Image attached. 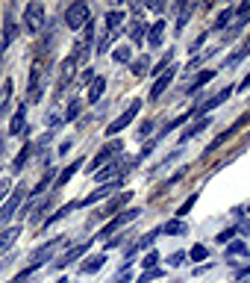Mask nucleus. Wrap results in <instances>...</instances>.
<instances>
[{"instance_id": "obj_1", "label": "nucleus", "mask_w": 250, "mask_h": 283, "mask_svg": "<svg viewBox=\"0 0 250 283\" xmlns=\"http://www.w3.org/2000/svg\"><path fill=\"white\" fill-rule=\"evenodd\" d=\"M41 94H44V65L41 62H32V68H29V86H27V106L29 103H38L41 100Z\"/></svg>"}, {"instance_id": "obj_2", "label": "nucleus", "mask_w": 250, "mask_h": 283, "mask_svg": "<svg viewBox=\"0 0 250 283\" xmlns=\"http://www.w3.org/2000/svg\"><path fill=\"white\" fill-rule=\"evenodd\" d=\"M44 27V6L38 0H32L27 9H24V32L27 35H38Z\"/></svg>"}, {"instance_id": "obj_3", "label": "nucleus", "mask_w": 250, "mask_h": 283, "mask_svg": "<svg viewBox=\"0 0 250 283\" xmlns=\"http://www.w3.org/2000/svg\"><path fill=\"white\" fill-rule=\"evenodd\" d=\"M21 201H24V183L15 186V189L9 192V198L0 204V227H3V230H6V224L15 219V213L21 210Z\"/></svg>"}, {"instance_id": "obj_4", "label": "nucleus", "mask_w": 250, "mask_h": 283, "mask_svg": "<svg viewBox=\"0 0 250 283\" xmlns=\"http://www.w3.org/2000/svg\"><path fill=\"white\" fill-rule=\"evenodd\" d=\"M121 151H124V142H121V139H118V142H109L103 151H97V154H94V159H91V165H88V174L103 171V165H106V162H112L115 157H121Z\"/></svg>"}, {"instance_id": "obj_5", "label": "nucleus", "mask_w": 250, "mask_h": 283, "mask_svg": "<svg viewBox=\"0 0 250 283\" xmlns=\"http://www.w3.org/2000/svg\"><path fill=\"white\" fill-rule=\"evenodd\" d=\"M91 21V9L85 6V3H71L68 9H65V27L68 30H80V27H85Z\"/></svg>"}, {"instance_id": "obj_6", "label": "nucleus", "mask_w": 250, "mask_h": 283, "mask_svg": "<svg viewBox=\"0 0 250 283\" xmlns=\"http://www.w3.org/2000/svg\"><path fill=\"white\" fill-rule=\"evenodd\" d=\"M139 216H141V210H139V207H130V210H124V213H121V216H115V219H112V221H109L106 227H100V233H97L94 239H106V236H112L115 230H121L124 224H130V221H136Z\"/></svg>"}, {"instance_id": "obj_7", "label": "nucleus", "mask_w": 250, "mask_h": 283, "mask_svg": "<svg viewBox=\"0 0 250 283\" xmlns=\"http://www.w3.org/2000/svg\"><path fill=\"white\" fill-rule=\"evenodd\" d=\"M133 162H139V159H130V157H115V159H112L103 171H97L94 177H97V180H115V177L121 180V174H124V171H130V168H133Z\"/></svg>"}, {"instance_id": "obj_8", "label": "nucleus", "mask_w": 250, "mask_h": 283, "mask_svg": "<svg viewBox=\"0 0 250 283\" xmlns=\"http://www.w3.org/2000/svg\"><path fill=\"white\" fill-rule=\"evenodd\" d=\"M62 242H65V236H53L50 242H44V245H38V248H35V251L29 254V266H32V269H38V266H44V263H47V260L53 257V251H56V248L62 245Z\"/></svg>"}, {"instance_id": "obj_9", "label": "nucleus", "mask_w": 250, "mask_h": 283, "mask_svg": "<svg viewBox=\"0 0 250 283\" xmlns=\"http://www.w3.org/2000/svg\"><path fill=\"white\" fill-rule=\"evenodd\" d=\"M139 112H141V100H133V103H130V106L124 109V115H121L118 121H112V124L106 127V136H118V133H121L124 127H130V124H133V118H136Z\"/></svg>"}, {"instance_id": "obj_10", "label": "nucleus", "mask_w": 250, "mask_h": 283, "mask_svg": "<svg viewBox=\"0 0 250 283\" xmlns=\"http://www.w3.org/2000/svg\"><path fill=\"white\" fill-rule=\"evenodd\" d=\"M230 94H233V89H221V92H218L215 97H209L206 103H200V106L189 109V112H192V118H197V115H206V112H212V109H215V106H221V103H224V100H227Z\"/></svg>"}, {"instance_id": "obj_11", "label": "nucleus", "mask_w": 250, "mask_h": 283, "mask_svg": "<svg viewBox=\"0 0 250 283\" xmlns=\"http://www.w3.org/2000/svg\"><path fill=\"white\" fill-rule=\"evenodd\" d=\"M118 186H121V180H109V183H106V186H100L97 192H91V195H85L83 201H77V207H91V204H97V201L109 198V195H112V192H115Z\"/></svg>"}, {"instance_id": "obj_12", "label": "nucleus", "mask_w": 250, "mask_h": 283, "mask_svg": "<svg viewBox=\"0 0 250 283\" xmlns=\"http://www.w3.org/2000/svg\"><path fill=\"white\" fill-rule=\"evenodd\" d=\"M174 77H177V65H171V68H168V71H165V74H162L156 83H153V89H150V97H153V100H159V97L165 94V89L171 86V80H174Z\"/></svg>"}, {"instance_id": "obj_13", "label": "nucleus", "mask_w": 250, "mask_h": 283, "mask_svg": "<svg viewBox=\"0 0 250 283\" xmlns=\"http://www.w3.org/2000/svg\"><path fill=\"white\" fill-rule=\"evenodd\" d=\"M88 245H91V242H80V245L68 248V251H65V254H62V257L56 260V269H65V266H71V263H74L77 257H83V254L88 251Z\"/></svg>"}, {"instance_id": "obj_14", "label": "nucleus", "mask_w": 250, "mask_h": 283, "mask_svg": "<svg viewBox=\"0 0 250 283\" xmlns=\"http://www.w3.org/2000/svg\"><path fill=\"white\" fill-rule=\"evenodd\" d=\"M24 130H27V103H18V109H15V115H12V121H9V133L18 136V133H24Z\"/></svg>"}, {"instance_id": "obj_15", "label": "nucleus", "mask_w": 250, "mask_h": 283, "mask_svg": "<svg viewBox=\"0 0 250 283\" xmlns=\"http://www.w3.org/2000/svg\"><path fill=\"white\" fill-rule=\"evenodd\" d=\"M18 236H21V224H12V227H6V230H0V257L18 242Z\"/></svg>"}, {"instance_id": "obj_16", "label": "nucleus", "mask_w": 250, "mask_h": 283, "mask_svg": "<svg viewBox=\"0 0 250 283\" xmlns=\"http://www.w3.org/2000/svg\"><path fill=\"white\" fill-rule=\"evenodd\" d=\"M162 38H165V18H159V21H153V24L147 27V44H150V47H159Z\"/></svg>"}, {"instance_id": "obj_17", "label": "nucleus", "mask_w": 250, "mask_h": 283, "mask_svg": "<svg viewBox=\"0 0 250 283\" xmlns=\"http://www.w3.org/2000/svg\"><path fill=\"white\" fill-rule=\"evenodd\" d=\"M127 32H130L133 44L147 41V24H144V21H130V24H127Z\"/></svg>"}, {"instance_id": "obj_18", "label": "nucleus", "mask_w": 250, "mask_h": 283, "mask_svg": "<svg viewBox=\"0 0 250 283\" xmlns=\"http://www.w3.org/2000/svg\"><path fill=\"white\" fill-rule=\"evenodd\" d=\"M209 121H212V118H200V121H194L192 127H186V130L180 133V145H189V139H194L197 133H203V130L209 127Z\"/></svg>"}, {"instance_id": "obj_19", "label": "nucleus", "mask_w": 250, "mask_h": 283, "mask_svg": "<svg viewBox=\"0 0 250 283\" xmlns=\"http://www.w3.org/2000/svg\"><path fill=\"white\" fill-rule=\"evenodd\" d=\"M248 56H250V38L245 41V44H242V47H239V50H233V53L224 59V68H236V65H242Z\"/></svg>"}, {"instance_id": "obj_20", "label": "nucleus", "mask_w": 250, "mask_h": 283, "mask_svg": "<svg viewBox=\"0 0 250 283\" xmlns=\"http://www.w3.org/2000/svg\"><path fill=\"white\" fill-rule=\"evenodd\" d=\"M159 230H162L165 236H183V233H189V224H186L183 219H171V221H165Z\"/></svg>"}, {"instance_id": "obj_21", "label": "nucleus", "mask_w": 250, "mask_h": 283, "mask_svg": "<svg viewBox=\"0 0 250 283\" xmlns=\"http://www.w3.org/2000/svg\"><path fill=\"white\" fill-rule=\"evenodd\" d=\"M103 263H106V257H103V254H94V257H85V263L80 266V275H97V272L103 269Z\"/></svg>"}, {"instance_id": "obj_22", "label": "nucleus", "mask_w": 250, "mask_h": 283, "mask_svg": "<svg viewBox=\"0 0 250 283\" xmlns=\"http://www.w3.org/2000/svg\"><path fill=\"white\" fill-rule=\"evenodd\" d=\"M88 53H91L88 41H83V38H80V41L74 44V53H71V62H74V68H77V65H83V62L88 59Z\"/></svg>"}, {"instance_id": "obj_23", "label": "nucleus", "mask_w": 250, "mask_h": 283, "mask_svg": "<svg viewBox=\"0 0 250 283\" xmlns=\"http://www.w3.org/2000/svg\"><path fill=\"white\" fill-rule=\"evenodd\" d=\"M80 165H83V159H77V162H71V165H68V168H62V171H59V177H56V183H53V186H56V189H62V186H68V183H71V177H74V174H77V168H80Z\"/></svg>"}, {"instance_id": "obj_24", "label": "nucleus", "mask_w": 250, "mask_h": 283, "mask_svg": "<svg viewBox=\"0 0 250 283\" xmlns=\"http://www.w3.org/2000/svg\"><path fill=\"white\" fill-rule=\"evenodd\" d=\"M236 18V6H230V9H224L218 18H215V24H212V32H224L227 30V24Z\"/></svg>"}, {"instance_id": "obj_25", "label": "nucleus", "mask_w": 250, "mask_h": 283, "mask_svg": "<svg viewBox=\"0 0 250 283\" xmlns=\"http://www.w3.org/2000/svg\"><path fill=\"white\" fill-rule=\"evenodd\" d=\"M106 92V77H94V83L88 86V103H97Z\"/></svg>"}, {"instance_id": "obj_26", "label": "nucleus", "mask_w": 250, "mask_h": 283, "mask_svg": "<svg viewBox=\"0 0 250 283\" xmlns=\"http://www.w3.org/2000/svg\"><path fill=\"white\" fill-rule=\"evenodd\" d=\"M50 183H56V165H47V171H44V177L38 180V186L32 189V195H44Z\"/></svg>"}, {"instance_id": "obj_27", "label": "nucleus", "mask_w": 250, "mask_h": 283, "mask_svg": "<svg viewBox=\"0 0 250 283\" xmlns=\"http://www.w3.org/2000/svg\"><path fill=\"white\" fill-rule=\"evenodd\" d=\"M130 198H133V192H124V195H121V198H115V201H112V204H109L103 213H97V219H109V216H115V213H118V210H121L127 201H130Z\"/></svg>"}, {"instance_id": "obj_28", "label": "nucleus", "mask_w": 250, "mask_h": 283, "mask_svg": "<svg viewBox=\"0 0 250 283\" xmlns=\"http://www.w3.org/2000/svg\"><path fill=\"white\" fill-rule=\"evenodd\" d=\"M212 77H215V71H200V74H197V77L192 80V86L186 89V94H194V92H200V89H203V86H206V83H209Z\"/></svg>"}, {"instance_id": "obj_29", "label": "nucleus", "mask_w": 250, "mask_h": 283, "mask_svg": "<svg viewBox=\"0 0 250 283\" xmlns=\"http://www.w3.org/2000/svg\"><path fill=\"white\" fill-rule=\"evenodd\" d=\"M29 154H32V142H27V145H24V151H21L15 159H12V171H15V174H18V171H24V165H27Z\"/></svg>"}, {"instance_id": "obj_30", "label": "nucleus", "mask_w": 250, "mask_h": 283, "mask_svg": "<svg viewBox=\"0 0 250 283\" xmlns=\"http://www.w3.org/2000/svg\"><path fill=\"white\" fill-rule=\"evenodd\" d=\"M74 210H77V204H65V207H62V210H59V213H53V216H50V219H47V221H44V230H47V227H53V224H56V221H62V219H65V216H71V213H74Z\"/></svg>"}, {"instance_id": "obj_31", "label": "nucleus", "mask_w": 250, "mask_h": 283, "mask_svg": "<svg viewBox=\"0 0 250 283\" xmlns=\"http://www.w3.org/2000/svg\"><path fill=\"white\" fill-rule=\"evenodd\" d=\"M118 24H124V12H106V30L109 32H118Z\"/></svg>"}, {"instance_id": "obj_32", "label": "nucleus", "mask_w": 250, "mask_h": 283, "mask_svg": "<svg viewBox=\"0 0 250 283\" xmlns=\"http://www.w3.org/2000/svg\"><path fill=\"white\" fill-rule=\"evenodd\" d=\"M147 68H150V59H147V56H141V59H133V62H130V71H133L136 77H144V74H147Z\"/></svg>"}, {"instance_id": "obj_33", "label": "nucleus", "mask_w": 250, "mask_h": 283, "mask_svg": "<svg viewBox=\"0 0 250 283\" xmlns=\"http://www.w3.org/2000/svg\"><path fill=\"white\" fill-rule=\"evenodd\" d=\"M233 257H248V245L245 242H230L227 245V260H233Z\"/></svg>"}, {"instance_id": "obj_34", "label": "nucleus", "mask_w": 250, "mask_h": 283, "mask_svg": "<svg viewBox=\"0 0 250 283\" xmlns=\"http://www.w3.org/2000/svg\"><path fill=\"white\" fill-rule=\"evenodd\" d=\"M9 100H12V80H6V83H3V92H0V115H6Z\"/></svg>"}, {"instance_id": "obj_35", "label": "nucleus", "mask_w": 250, "mask_h": 283, "mask_svg": "<svg viewBox=\"0 0 250 283\" xmlns=\"http://www.w3.org/2000/svg\"><path fill=\"white\" fill-rule=\"evenodd\" d=\"M112 59H115V62H121V65H130V62H133V50H130V47H115Z\"/></svg>"}, {"instance_id": "obj_36", "label": "nucleus", "mask_w": 250, "mask_h": 283, "mask_svg": "<svg viewBox=\"0 0 250 283\" xmlns=\"http://www.w3.org/2000/svg\"><path fill=\"white\" fill-rule=\"evenodd\" d=\"M80 112H83V100H80V97H74V100L68 103V109H65V121H74Z\"/></svg>"}, {"instance_id": "obj_37", "label": "nucleus", "mask_w": 250, "mask_h": 283, "mask_svg": "<svg viewBox=\"0 0 250 283\" xmlns=\"http://www.w3.org/2000/svg\"><path fill=\"white\" fill-rule=\"evenodd\" d=\"M159 233H162V230H150V233H144V236H141V239H139V245H136V248H139V251H141V248H144V251H150V248H153V242H156V236H159Z\"/></svg>"}, {"instance_id": "obj_38", "label": "nucleus", "mask_w": 250, "mask_h": 283, "mask_svg": "<svg viewBox=\"0 0 250 283\" xmlns=\"http://www.w3.org/2000/svg\"><path fill=\"white\" fill-rule=\"evenodd\" d=\"M141 269H144V272L159 269V254H156V251H147V254H144V260H141Z\"/></svg>"}, {"instance_id": "obj_39", "label": "nucleus", "mask_w": 250, "mask_h": 283, "mask_svg": "<svg viewBox=\"0 0 250 283\" xmlns=\"http://www.w3.org/2000/svg\"><path fill=\"white\" fill-rule=\"evenodd\" d=\"M206 257H209L206 245H194V248L189 251V260H192V263H197V260H206Z\"/></svg>"}, {"instance_id": "obj_40", "label": "nucleus", "mask_w": 250, "mask_h": 283, "mask_svg": "<svg viewBox=\"0 0 250 283\" xmlns=\"http://www.w3.org/2000/svg\"><path fill=\"white\" fill-rule=\"evenodd\" d=\"M189 18H192V6H186V3H183V6H180V18H177V32L186 27V21H189Z\"/></svg>"}, {"instance_id": "obj_41", "label": "nucleus", "mask_w": 250, "mask_h": 283, "mask_svg": "<svg viewBox=\"0 0 250 283\" xmlns=\"http://www.w3.org/2000/svg\"><path fill=\"white\" fill-rule=\"evenodd\" d=\"M162 275H165L162 269H153V272H144V275H141L136 283H150V281H156V278H162Z\"/></svg>"}, {"instance_id": "obj_42", "label": "nucleus", "mask_w": 250, "mask_h": 283, "mask_svg": "<svg viewBox=\"0 0 250 283\" xmlns=\"http://www.w3.org/2000/svg\"><path fill=\"white\" fill-rule=\"evenodd\" d=\"M194 201H197V195H192L186 204H180V210H177V219H183V216H189V210L194 207Z\"/></svg>"}, {"instance_id": "obj_43", "label": "nucleus", "mask_w": 250, "mask_h": 283, "mask_svg": "<svg viewBox=\"0 0 250 283\" xmlns=\"http://www.w3.org/2000/svg\"><path fill=\"white\" fill-rule=\"evenodd\" d=\"M236 236H239V233H236V227H230V230H224V233L218 236V242H221V245H230Z\"/></svg>"}, {"instance_id": "obj_44", "label": "nucleus", "mask_w": 250, "mask_h": 283, "mask_svg": "<svg viewBox=\"0 0 250 283\" xmlns=\"http://www.w3.org/2000/svg\"><path fill=\"white\" fill-rule=\"evenodd\" d=\"M183 260H186V254H183V251H177V254H171V257H168V266H183Z\"/></svg>"}, {"instance_id": "obj_45", "label": "nucleus", "mask_w": 250, "mask_h": 283, "mask_svg": "<svg viewBox=\"0 0 250 283\" xmlns=\"http://www.w3.org/2000/svg\"><path fill=\"white\" fill-rule=\"evenodd\" d=\"M130 281H133V275H130V272H118V275L112 278V283H130Z\"/></svg>"}, {"instance_id": "obj_46", "label": "nucleus", "mask_w": 250, "mask_h": 283, "mask_svg": "<svg viewBox=\"0 0 250 283\" xmlns=\"http://www.w3.org/2000/svg\"><path fill=\"white\" fill-rule=\"evenodd\" d=\"M206 35H209V32H203V35H197V38H194V44H192L189 50H192V53H197V50H200V44L206 41Z\"/></svg>"}, {"instance_id": "obj_47", "label": "nucleus", "mask_w": 250, "mask_h": 283, "mask_svg": "<svg viewBox=\"0 0 250 283\" xmlns=\"http://www.w3.org/2000/svg\"><path fill=\"white\" fill-rule=\"evenodd\" d=\"M9 198V180H0V204Z\"/></svg>"}, {"instance_id": "obj_48", "label": "nucleus", "mask_w": 250, "mask_h": 283, "mask_svg": "<svg viewBox=\"0 0 250 283\" xmlns=\"http://www.w3.org/2000/svg\"><path fill=\"white\" fill-rule=\"evenodd\" d=\"M236 233H242V236H248V233H250V219H248V221H242V224L236 227Z\"/></svg>"}, {"instance_id": "obj_49", "label": "nucleus", "mask_w": 250, "mask_h": 283, "mask_svg": "<svg viewBox=\"0 0 250 283\" xmlns=\"http://www.w3.org/2000/svg\"><path fill=\"white\" fill-rule=\"evenodd\" d=\"M150 130H153V121H144V124H141V127H139V136H147V133H150Z\"/></svg>"}, {"instance_id": "obj_50", "label": "nucleus", "mask_w": 250, "mask_h": 283, "mask_svg": "<svg viewBox=\"0 0 250 283\" xmlns=\"http://www.w3.org/2000/svg\"><path fill=\"white\" fill-rule=\"evenodd\" d=\"M248 89H250V74H248V77H245V80H242V86H239L236 92H248Z\"/></svg>"}, {"instance_id": "obj_51", "label": "nucleus", "mask_w": 250, "mask_h": 283, "mask_svg": "<svg viewBox=\"0 0 250 283\" xmlns=\"http://www.w3.org/2000/svg\"><path fill=\"white\" fill-rule=\"evenodd\" d=\"M56 283H71V281H65V278H59V281H56Z\"/></svg>"}]
</instances>
